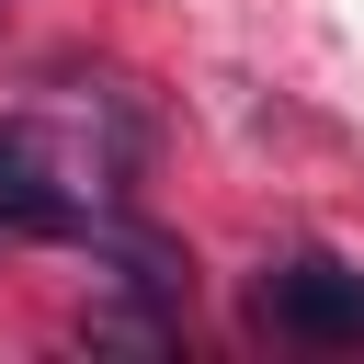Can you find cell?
Here are the masks:
<instances>
[{"instance_id":"7a4b0ae2","label":"cell","mask_w":364,"mask_h":364,"mask_svg":"<svg viewBox=\"0 0 364 364\" xmlns=\"http://www.w3.org/2000/svg\"><path fill=\"white\" fill-rule=\"evenodd\" d=\"M80 341H91V353H171L182 330H171V307L148 296V307H91V318H80Z\"/></svg>"},{"instance_id":"6da1fadb","label":"cell","mask_w":364,"mask_h":364,"mask_svg":"<svg viewBox=\"0 0 364 364\" xmlns=\"http://www.w3.org/2000/svg\"><path fill=\"white\" fill-rule=\"evenodd\" d=\"M250 318L296 353H364V273L330 262V250H284L262 284H250Z\"/></svg>"}]
</instances>
